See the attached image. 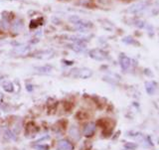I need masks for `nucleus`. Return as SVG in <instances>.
Instances as JSON below:
<instances>
[{"instance_id": "17", "label": "nucleus", "mask_w": 159, "mask_h": 150, "mask_svg": "<svg viewBox=\"0 0 159 150\" xmlns=\"http://www.w3.org/2000/svg\"><path fill=\"white\" fill-rule=\"evenodd\" d=\"M125 147H126V148H131V149H133V148H135V147H136V145H135V144H130V143H127V144L125 145Z\"/></svg>"}, {"instance_id": "10", "label": "nucleus", "mask_w": 159, "mask_h": 150, "mask_svg": "<svg viewBox=\"0 0 159 150\" xmlns=\"http://www.w3.org/2000/svg\"><path fill=\"white\" fill-rule=\"evenodd\" d=\"M29 51H30V47L23 45V46H20L18 48H16V49L14 50V53H16L17 55H26Z\"/></svg>"}, {"instance_id": "2", "label": "nucleus", "mask_w": 159, "mask_h": 150, "mask_svg": "<svg viewBox=\"0 0 159 150\" xmlns=\"http://www.w3.org/2000/svg\"><path fill=\"white\" fill-rule=\"evenodd\" d=\"M90 57L96 61H104L108 59V54L100 49H94L90 52Z\"/></svg>"}, {"instance_id": "18", "label": "nucleus", "mask_w": 159, "mask_h": 150, "mask_svg": "<svg viewBox=\"0 0 159 150\" xmlns=\"http://www.w3.org/2000/svg\"><path fill=\"white\" fill-rule=\"evenodd\" d=\"M27 90L30 91H32V86H31V85H27Z\"/></svg>"}, {"instance_id": "11", "label": "nucleus", "mask_w": 159, "mask_h": 150, "mask_svg": "<svg viewBox=\"0 0 159 150\" xmlns=\"http://www.w3.org/2000/svg\"><path fill=\"white\" fill-rule=\"evenodd\" d=\"M69 132H70L71 137H73L75 140H79L80 137H81V136H80V132H79V130H78L77 127H75V126L71 127L70 130H69Z\"/></svg>"}, {"instance_id": "8", "label": "nucleus", "mask_w": 159, "mask_h": 150, "mask_svg": "<svg viewBox=\"0 0 159 150\" xmlns=\"http://www.w3.org/2000/svg\"><path fill=\"white\" fill-rule=\"evenodd\" d=\"M70 49H72L75 52H83L84 50H86V45H84L82 42H75L72 45H69L68 46Z\"/></svg>"}, {"instance_id": "3", "label": "nucleus", "mask_w": 159, "mask_h": 150, "mask_svg": "<svg viewBox=\"0 0 159 150\" xmlns=\"http://www.w3.org/2000/svg\"><path fill=\"white\" fill-rule=\"evenodd\" d=\"M96 123L94 122H89L87 123L84 127V135L86 136V137H92V135L95 134L96 132Z\"/></svg>"}, {"instance_id": "5", "label": "nucleus", "mask_w": 159, "mask_h": 150, "mask_svg": "<svg viewBox=\"0 0 159 150\" xmlns=\"http://www.w3.org/2000/svg\"><path fill=\"white\" fill-rule=\"evenodd\" d=\"M119 64H120V67L123 71H127L131 67L132 61L130 58H128V57L121 56L120 58H119Z\"/></svg>"}, {"instance_id": "1", "label": "nucleus", "mask_w": 159, "mask_h": 150, "mask_svg": "<svg viewBox=\"0 0 159 150\" xmlns=\"http://www.w3.org/2000/svg\"><path fill=\"white\" fill-rule=\"evenodd\" d=\"M74 72V77L80 78V79H89L92 76V71L87 68H82L73 71Z\"/></svg>"}, {"instance_id": "9", "label": "nucleus", "mask_w": 159, "mask_h": 150, "mask_svg": "<svg viewBox=\"0 0 159 150\" xmlns=\"http://www.w3.org/2000/svg\"><path fill=\"white\" fill-rule=\"evenodd\" d=\"M145 87H146V91L148 95H154L156 91V85L153 82H147L145 83Z\"/></svg>"}, {"instance_id": "4", "label": "nucleus", "mask_w": 159, "mask_h": 150, "mask_svg": "<svg viewBox=\"0 0 159 150\" xmlns=\"http://www.w3.org/2000/svg\"><path fill=\"white\" fill-rule=\"evenodd\" d=\"M57 150H74V144L68 139H62L57 143Z\"/></svg>"}, {"instance_id": "14", "label": "nucleus", "mask_w": 159, "mask_h": 150, "mask_svg": "<svg viewBox=\"0 0 159 150\" xmlns=\"http://www.w3.org/2000/svg\"><path fill=\"white\" fill-rule=\"evenodd\" d=\"M34 148L36 150H49L50 149V146L49 145H42V144H38V145H35Z\"/></svg>"}, {"instance_id": "13", "label": "nucleus", "mask_w": 159, "mask_h": 150, "mask_svg": "<svg viewBox=\"0 0 159 150\" xmlns=\"http://www.w3.org/2000/svg\"><path fill=\"white\" fill-rule=\"evenodd\" d=\"M36 70L40 73H50V72H52L53 68L51 67V66H44V67L36 68Z\"/></svg>"}, {"instance_id": "7", "label": "nucleus", "mask_w": 159, "mask_h": 150, "mask_svg": "<svg viewBox=\"0 0 159 150\" xmlns=\"http://www.w3.org/2000/svg\"><path fill=\"white\" fill-rule=\"evenodd\" d=\"M11 28H12V31H13L14 33H20L21 31L23 30V28H24L23 21L20 20V19H16V20L12 23Z\"/></svg>"}, {"instance_id": "16", "label": "nucleus", "mask_w": 159, "mask_h": 150, "mask_svg": "<svg viewBox=\"0 0 159 150\" xmlns=\"http://www.w3.org/2000/svg\"><path fill=\"white\" fill-rule=\"evenodd\" d=\"M5 134H6V136H7L8 138L16 140V136L14 135V133H12V132H11L10 130H6V131H5Z\"/></svg>"}, {"instance_id": "12", "label": "nucleus", "mask_w": 159, "mask_h": 150, "mask_svg": "<svg viewBox=\"0 0 159 150\" xmlns=\"http://www.w3.org/2000/svg\"><path fill=\"white\" fill-rule=\"evenodd\" d=\"M3 89L5 91L7 92H12L14 91V86H13V83H10V82H6L3 85Z\"/></svg>"}, {"instance_id": "6", "label": "nucleus", "mask_w": 159, "mask_h": 150, "mask_svg": "<svg viewBox=\"0 0 159 150\" xmlns=\"http://www.w3.org/2000/svg\"><path fill=\"white\" fill-rule=\"evenodd\" d=\"M147 5H148L147 2H139L137 4H135V5L131 6L128 11L131 13H139L141 11H143L147 7Z\"/></svg>"}, {"instance_id": "15", "label": "nucleus", "mask_w": 159, "mask_h": 150, "mask_svg": "<svg viewBox=\"0 0 159 150\" xmlns=\"http://www.w3.org/2000/svg\"><path fill=\"white\" fill-rule=\"evenodd\" d=\"M1 26H2L3 29H8L10 27V24H9V22H8L7 19H3L1 22Z\"/></svg>"}]
</instances>
